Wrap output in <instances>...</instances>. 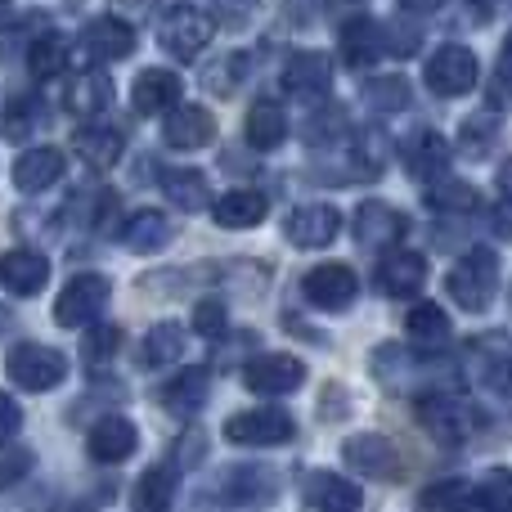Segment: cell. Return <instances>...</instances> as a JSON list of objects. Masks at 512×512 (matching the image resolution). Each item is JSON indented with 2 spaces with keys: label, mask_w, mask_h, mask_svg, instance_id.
I'll use <instances>...</instances> for the list:
<instances>
[{
  "label": "cell",
  "mask_w": 512,
  "mask_h": 512,
  "mask_svg": "<svg viewBox=\"0 0 512 512\" xmlns=\"http://www.w3.org/2000/svg\"><path fill=\"white\" fill-rule=\"evenodd\" d=\"M180 351H185V328L167 319V324H158L149 337H144L140 360L149 364V369H162L167 360H180Z\"/></svg>",
  "instance_id": "obj_34"
},
{
  "label": "cell",
  "mask_w": 512,
  "mask_h": 512,
  "mask_svg": "<svg viewBox=\"0 0 512 512\" xmlns=\"http://www.w3.org/2000/svg\"><path fill=\"white\" fill-rule=\"evenodd\" d=\"M135 445H140V432H135V423H131V418H122V414L99 418V423L90 427V436H86V450H90V459H95V463L131 459Z\"/></svg>",
  "instance_id": "obj_11"
},
{
  "label": "cell",
  "mask_w": 512,
  "mask_h": 512,
  "mask_svg": "<svg viewBox=\"0 0 512 512\" xmlns=\"http://www.w3.org/2000/svg\"><path fill=\"white\" fill-rule=\"evenodd\" d=\"M248 77V54H225L221 59V68H212L207 72V81H212V90H221V95H230L234 90V81H243Z\"/></svg>",
  "instance_id": "obj_42"
},
{
  "label": "cell",
  "mask_w": 512,
  "mask_h": 512,
  "mask_svg": "<svg viewBox=\"0 0 512 512\" xmlns=\"http://www.w3.org/2000/svg\"><path fill=\"white\" fill-rule=\"evenodd\" d=\"M342 459L364 477H400V454L382 436H351L342 445Z\"/></svg>",
  "instance_id": "obj_15"
},
{
  "label": "cell",
  "mask_w": 512,
  "mask_h": 512,
  "mask_svg": "<svg viewBox=\"0 0 512 512\" xmlns=\"http://www.w3.org/2000/svg\"><path fill=\"white\" fill-rule=\"evenodd\" d=\"M9 131L5 135H27L36 126V104L32 99H14V108H9Z\"/></svg>",
  "instance_id": "obj_44"
},
{
  "label": "cell",
  "mask_w": 512,
  "mask_h": 512,
  "mask_svg": "<svg viewBox=\"0 0 512 512\" xmlns=\"http://www.w3.org/2000/svg\"><path fill=\"white\" fill-rule=\"evenodd\" d=\"M108 104H113V81H108V72L86 68L68 81V95H63V108H68V113L95 117V113H104Z\"/></svg>",
  "instance_id": "obj_21"
},
{
  "label": "cell",
  "mask_w": 512,
  "mask_h": 512,
  "mask_svg": "<svg viewBox=\"0 0 512 512\" xmlns=\"http://www.w3.org/2000/svg\"><path fill=\"white\" fill-rule=\"evenodd\" d=\"M490 382H495L499 391H508V396H512V360H499L495 369H490Z\"/></svg>",
  "instance_id": "obj_48"
},
{
  "label": "cell",
  "mask_w": 512,
  "mask_h": 512,
  "mask_svg": "<svg viewBox=\"0 0 512 512\" xmlns=\"http://www.w3.org/2000/svg\"><path fill=\"white\" fill-rule=\"evenodd\" d=\"M301 382H306V364L283 351L256 355V360H248V369H243V387L256 391V396H288Z\"/></svg>",
  "instance_id": "obj_7"
},
{
  "label": "cell",
  "mask_w": 512,
  "mask_h": 512,
  "mask_svg": "<svg viewBox=\"0 0 512 512\" xmlns=\"http://www.w3.org/2000/svg\"><path fill=\"white\" fill-rule=\"evenodd\" d=\"M301 292L319 310H346L355 301V292H360V279H355V270L346 261H328V265H315L301 279Z\"/></svg>",
  "instance_id": "obj_8"
},
{
  "label": "cell",
  "mask_w": 512,
  "mask_h": 512,
  "mask_svg": "<svg viewBox=\"0 0 512 512\" xmlns=\"http://www.w3.org/2000/svg\"><path fill=\"white\" fill-rule=\"evenodd\" d=\"M283 90H288V95H301V99L328 95V90H333V59L319 50L292 54L288 68H283Z\"/></svg>",
  "instance_id": "obj_13"
},
{
  "label": "cell",
  "mask_w": 512,
  "mask_h": 512,
  "mask_svg": "<svg viewBox=\"0 0 512 512\" xmlns=\"http://www.w3.org/2000/svg\"><path fill=\"white\" fill-rule=\"evenodd\" d=\"M418 423H423L436 441H459V436H463L459 409H454L450 396H423V400H418Z\"/></svg>",
  "instance_id": "obj_32"
},
{
  "label": "cell",
  "mask_w": 512,
  "mask_h": 512,
  "mask_svg": "<svg viewBox=\"0 0 512 512\" xmlns=\"http://www.w3.org/2000/svg\"><path fill=\"white\" fill-rule=\"evenodd\" d=\"M212 212H216V225H225V230H252V225L265 221L270 203L261 194H252V189H234L221 203H212Z\"/></svg>",
  "instance_id": "obj_26"
},
{
  "label": "cell",
  "mask_w": 512,
  "mask_h": 512,
  "mask_svg": "<svg viewBox=\"0 0 512 512\" xmlns=\"http://www.w3.org/2000/svg\"><path fill=\"white\" fill-rule=\"evenodd\" d=\"M72 149H77L90 167H117L126 140H122V131H113V126H81L77 140H72Z\"/></svg>",
  "instance_id": "obj_29"
},
{
  "label": "cell",
  "mask_w": 512,
  "mask_h": 512,
  "mask_svg": "<svg viewBox=\"0 0 512 512\" xmlns=\"http://www.w3.org/2000/svg\"><path fill=\"white\" fill-rule=\"evenodd\" d=\"M230 328V315H225L221 301H198L194 306V333L198 337H225Z\"/></svg>",
  "instance_id": "obj_41"
},
{
  "label": "cell",
  "mask_w": 512,
  "mask_h": 512,
  "mask_svg": "<svg viewBox=\"0 0 512 512\" xmlns=\"http://www.w3.org/2000/svg\"><path fill=\"white\" fill-rule=\"evenodd\" d=\"M63 54H68V45H63V36H54V32H45L41 41L27 50V68L36 72V77H59L63 72Z\"/></svg>",
  "instance_id": "obj_38"
},
{
  "label": "cell",
  "mask_w": 512,
  "mask_h": 512,
  "mask_svg": "<svg viewBox=\"0 0 512 512\" xmlns=\"http://www.w3.org/2000/svg\"><path fill=\"white\" fill-rule=\"evenodd\" d=\"M450 297L459 301V310H486L499 292V256L490 248H472L468 256H459L450 270Z\"/></svg>",
  "instance_id": "obj_1"
},
{
  "label": "cell",
  "mask_w": 512,
  "mask_h": 512,
  "mask_svg": "<svg viewBox=\"0 0 512 512\" xmlns=\"http://www.w3.org/2000/svg\"><path fill=\"white\" fill-rule=\"evenodd\" d=\"M283 234H288L292 248H328V243L342 234V212L328 203H306L288 216Z\"/></svg>",
  "instance_id": "obj_10"
},
{
  "label": "cell",
  "mask_w": 512,
  "mask_h": 512,
  "mask_svg": "<svg viewBox=\"0 0 512 512\" xmlns=\"http://www.w3.org/2000/svg\"><path fill=\"white\" fill-rule=\"evenodd\" d=\"M131 104H135V113H144V117L167 113V108L180 104V77L167 68H144L131 86Z\"/></svg>",
  "instance_id": "obj_16"
},
{
  "label": "cell",
  "mask_w": 512,
  "mask_h": 512,
  "mask_svg": "<svg viewBox=\"0 0 512 512\" xmlns=\"http://www.w3.org/2000/svg\"><path fill=\"white\" fill-rule=\"evenodd\" d=\"M167 234H171V230H167V216L153 212V207H149V212H135L131 221L122 225V243H126L131 252H140V256L158 252L162 243H167Z\"/></svg>",
  "instance_id": "obj_31"
},
{
  "label": "cell",
  "mask_w": 512,
  "mask_h": 512,
  "mask_svg": "<svg viewBox=\"0 0 512 512\" xmlns=\"http://www.w3.org/2000/svg\"><path fill=\"white\" fill-rule=\"evenodd\" d=\"M477 77H481V68H477V54H472L468 45H441V50L427 59V68H423L427 90L441 95V99L468 95V90L477 86Z\"/></svg>",
  "instance_id": "obj_3"
},
{
  "label": "cell",
  "mask_w": 512,
  "mask_h": 512,
  "mask_svg": "<svg viewBox=\"0 0 512 512\" xmlns=\"http://www.w3.org/2000/svg\"><path fill=\"white\" fill-rule=\"evenodd\" d=\"M108 301V279L104 274H77V279L63 283L59 301H54V324L59 328H81L104 310Z\"/></svg>",
  "instance_id": "obj_6"
},
{
  "label": "cell",
  "mask_w": 512,
  "mask_h": 512,
  "mask_svg": "<svg viewBox=\"0 0 512 512\" xmlns=\"http://www.w3.org/2000/svg\"><path fill=\"white\" fill-rule=\"evenodd\" d=\"M0 283H5V292H14V297H36V292L50 283V261L32 248H14L0 261Z\"/></svg>",
  "instance_id": "obj_14"
},
{
  "label": "cell",
  "mask_w": 512,
  "mask_h": 512,
  "mask_svg": "<svg viewBox=\"0 0 512 512\" xmlns=\"http://www.w3.org/2000/svg\"><path fill=\"white\" fill-rule=\"evenodd\" d=\"M162 194L180 207V212H203L212 203V189H207V176L194 167H176L162 176Z\"/></svg>",
  "instance_id": "obj_28"
},
{
  "label": "cell",
  "mask_w": 512,
  "mask_h": 512,
  "mask_svg": "<svg viewBox=\"0 0 512 512\" xmlns=\"http://www.w3.org/2000/svg\"><path fill=\"white\" fill-rule=\"evenodd\" d=\"M171 499H176V472L167 463H158V468H149L135 481L131 504L135 512H171Z\"/></svg>",
  "instance_id": "obj_30"
},
{
  "label": "cell",
  "mask_w": 512,
  "mask_h": 512,
  "mask_svg": "<svg viewBox=\"0 0 512 512\" xmlns=\"http://www.w3.org/2000/svg\"><path fill=\"white\" fill-rule=\"evenodd\" d=\"M18 427H23V414H18V405L5 396V391H0V445H5Z\"/></svg>",
  "instance_id": "obj_45"
},
{
  "label": "cell",
  "mask_w": 512,
  "mask_h": 512,
  "mask_svg": "<svg viewBox=\"0 0 512 512\" xmlns=\"http://www.w3.org/2000/svg\"><path fill=\"white\" fill-rule=\"evenodd\" d=\"M243 135H248L252 149L270 153V149H279V144L288 140V117H283V108L274 104V99H261V104H252V108H248Z\"/></svg>",
  "instance_id": "obj_23"
},
{
  "label": "cell",
  "mask_w": 512,
  "mask_h": 512,
  "mask_svg": "<svg viewBox=\"0 0 512 512\" xmlns=\"http://www.w3.org/2000/svg\"><path fill=\"white\" fill-rule=\"evenodd\" d=\"M337 45H342V59L351 63V68H369V63L382 54V45H387V32H382L373 18L355 14V18H346V23H342Z\"/></svg>",
  "instance_id": "obj_18"
},
{
  "label": "cell",
  "mask_w": 512,
  "mask_h": 512,
  "mask_svg": "<svg viewBox=\"0 0 512 512\" xmlns=\"http://www.w3.org/2000/svg\"><path fill=\"white\" fill-rule=\"evenodd\" d=\"M364 99H369V108H378V113H400V108H409V81L405 77H373L369 86H364Z\"/></svg>",
  "instance_id": "obj_36"
},
{
  "label": "cell",
  "mask_w": 512,
  "mask_h": 512,
  "mask_svg": "<svg viewBox=\"0 0 512 512\" xmlns=\"http://www.w3.org/2000/svg\"><path fill=\"white\" fill-rule=\"evenodd\" d=\"M450 158H454V149H450V140H445L441 131H414L405 140V167H409V176L414 180H441L445 176V167H450Z\"/></svg>",
  "instance_id": "obj_12"
},
{
  "label": "cell",
  "mask_w": 512,
  "mask_h": 512,
  "mask_svg": "<svg viewBox=\"0 0 512 512\" xmlns=\"http://www.w3.org/2000/svg\"><path fill=\"white\" fill-rule=\"evenodd\" d=\"M27 468H32V454L27 450H5L0 454V490H9L14 481H23Z\"/></svg>",
  "instance_id": "obj_43"
},
{
  "label": "cell",
  "mask_w": 512,
  "mask_h": 512,
  "mask_svg": "<svg viewBox=\"0 0 512 512\" xmlns=\"http://www.w3.org/2000/svg\"><path fill=\"white\" fill-rule=\"evenodd\" d=\"M216 9H221V18H230V23H243V18H252L256 0H212Z\"/></svg>",
  "instance_id": "obj_46"
},
{
  "label": "cell",
  "mask_w": 512,
  "mask_h": 512,
  "mask_svg": "<svg viewBox=\"0 0 512 512\" xmlns=\"http://www.w3.org/2000/svg\"><path fill=\"white\" fill-rule=\"evenodd\" d=\"M400 5H405V9H427L432 0H400Z\"/></svg>",
  "instance_id": "obj_50"
},
{
  "label": "cell",
  "mask_w": 512,
  "mask_h": 512,
  "mask_svg": "<svg viewBox=\"0 0 512 512\" xmlns=\"http://www.w3.org/2000/svg\"><path fill=\"white\" fill-rule=\"evenodd\" d=\"M427 203H432L436 212H472V207H477V189L463 185V180H432Z\"/></svg>",
  "instance_id": "obj_37"
},
{
  "label": "cell",
  "mask_w": 512,
  "mask_h": 512,
  "mask_svg": "<svg viewBox=\"0 0 512 512\" xmlns=\"http://www.w3.org/2000/svg\"><path fill=\"white\" fill-rule=\"evenodd\" d=\"M405 328H409L418 351H441V346L450 342V315H445L436 301H418V306L405 315Z\"/></svg>",
  "instance_id": "obj_25"
},
{
  "label": "cell",
  "mask_w": 512,
  "mask_h": 512,
  "mask_svg": "<svg viewBox=\"0 0 512 512\" xmlns=\"http://www.w3.org/2000/svg\"><path fill=\"white\" fill-rule=\"evenodd\" d=\"M117 346H122V328H113V324H99L95 333L86 337V364H108L117 355Z\"/></svg>",
  "instance_id": "obj_40"
},
{
  "label": "cell",
  "mask_w": 512,
  "mask_h": 512,
  "mask_svg": "<svg viewBox=\"0 0 512 512\" xmlns=\"http://www.w3.org/2000/svg\"><path fill=\"white\" fill-rule=\"evenodd\" d=\"M292 414L283 409H243V414L225 418V441L230 445H248V450H261V445H283L292 441Z\"/></svg>",
  "instance_id": "obj_5"
},
{
  "label": "cell",
  "mask_w": 512,
  "mask_h": 512,
  "mask_svg": "<svg viewBox=\"0 0 512 512\" xmlns=\"http://www.w3.org/2000/svg\"><path fill=\"white\" fill-rule=\"evenodd\" d=\"M162 140L180 153L207 149V144L216 140V117L207 113L203 104H176L162 113Z\"/></svg>",
  "instance_id": "obj_9"
},
{
  "label": "cell",
  "mask_w": 512,
  "mask_h": 512,
  "mask_svg": "<svg viewBox=\"0 0 512 512\" xmlns=\"http://www.w3.org/2000/svg\"><path fill=\"white\" fill-rule=\"evenodd\" d=\"M207 400V373L203 369H185L180 378H171L167 387H162V405H167V414L176 418H194L198 409H203Z\"/></svg>",
  "instance_id": "obj_27"
},
{
  "label": "cell",
  "mask_w": 512,
  "mask_h": 512,
  "mask_svg": "<svg viewBox=\"0 0 512 512\" xmlns=\"http://www.w3.org/2000/svg\"><path fill=\"white\" fill-rule=\"evenodd\" d=\"M216 36V23L194 5H176L171 14H162V27H158V45L176 59H198V54L212 45Z\"/></svg>",
  "instance_id": "obj_4"
},
{
  "label": "cell",
  "mask_w": 512,
  "mask_h": 512,
  "mask_svg": "<svg viewBox=\"0 0 512 512\" xmlns=\"http://www.w3.org/2000/svg\"><path fill=\"white\" fill-rule=\"evenodd\" d=\"M472 504V486L459 477L436 481V486L418 490V512H463Z\"/></svg>",
  "instance_id": "obj_33"
},
{
  "label": "cell",
  "mask_w": 512,
  "mask_h": 512,
  "mask_svg": "<svg viewBox=\"0 0 512 512\" xmlns=\"http://www.w3.org/2000/svg\"><path fill=\"white\" fill-rule=\"evenodd\" d=\"M495 185H499V194H504V198H508V203H512V158L504 162V167H499V176H495Z\"/></svg>",
  "instance_id": "obj_49"
},
{
  "label": "cell",
  "mask_w": 512,
  "mask_h": 512,
  "mask_svg": "<svg viewBox=\"0 0 512 512\" xmlns=\"http://www.w3.org/2000/svg\"><path fill=\"white\" fill-rule=\"evenodd\" d=\"M495 90H499V99H512V41L504 45V59H499V72H495Z\"/></svg>",
  "instance_id": "obj_47"
},
{
  "label": "cell",
  "mask_w": 512,
  "mask_h": 512,
  "mask_svg": "<svg viewBox=\"0 0 512 512\" xmlns=\"http://www.w3.org/2000/svg\"><path fill=\"white\" fill-rule=\"evenodd\" d=\"M472 499L486 512H512V468H490L481 486L472 490Z\"/></svg>",
  "instance_id": "obj_35"
},
{
  "label": "cell",
  "mask_w": 512,
  "mask_h": 512,
  "mask_svg": "<svg viewBox=\"0 0 512 512\" xmlns=\"http://www.w3.org/2000/svg\"><path fill=\"white\" fill-rule=\"evenodd\" d=\"M81 45H86L95 59H126V54L135 50V27L122 23V18H113V14H99L86 23Z\"/></svg>",
  "instance_id": "obj_17"
},
{
  "label": "cell",
  "mask_w": 512,
  "mask_h": 512,
  "mask_svg": "<svg viewBox=\"0 0 512 512\" xmlns=\"http://www.w3.org/2000/svg\"><path fill=\"white\" fill-rule=\"evenodd\" d=\"M5 373H9V382L23 391H50L68 378V360L41 342H18L14 351L5 355Z\"/></svg>",
  "instance_id": "obj_2"
},
{
  "label": "cell",
  "mask_w": 512,
  "mask_h": 512,
  "mask_svg": "<svg viewBox=\"0 0 512 512\" xmlns=\"http://www.w3.org/2000/svg\"><path fill=\"white\" fill-rule=\"evenodd\" d=\"M495 131H499V122L490 113H477V117H468L463 122V131H459V144L468 153H486L490 144H495Z\"/></svg>",
  "instance_id": "obj_39"
},
{
  "label": "cell",
  "mask_w": 512,
  "mask_h": 512,
  "mask_svg": "<svg viewBox=\"0 0 512 512\" xmlns=\"http://www.w3.org/2000/svg\"><path fill=\"white\" fill-rule=\"evenodd\" d=\"M63 176V153L59 149H27L14 162V185L23 194H41Z\"/></svg>",
  "instance_id": "obj_22"
},
{
  "label": "cell",
  "mask_w": 512,
  "mask_h": 512,
  "mask_svg": "<svg viewBox=\"0 0 512 512\" xmlns=\"http://www.w3.org/2000/svg\"><path fill=\"white\" fill-rule=\"evenodd\" d=\"M9 14V0H0V18H5Z\"/></svg>",
  "instance_id": "obj_51"
},
{
  "label": "cell",
  "mask_w": 512,
  "mask_h": 512,
  "mask_svg": "<svg viewBox=\"0 0 512 512\" xmlns=\"http://www.w3.org/2000/svg\"><path fill=\"white\" fill-rule=\"evenodd\" d=\"M405 216L396 212V207H387V203H360V212H355V239L360 243H391V239H400L405 234Z\"/></svg>",
  "instance_id": "obj_24"
},
{
  "label": "cell",
  "mask_w": 512,
  "mask_h": 512,
  "mask_svg": "<svg viewBox=\"0 0 512 512\" xmlns=\"http://www.w3.org/2000/svg\"><path fill=\"white\" fill-rule=\"evenodd\" d=\"M306 504L315 512H360L364 495L337 472H310L306 477Z\"/></svg>",
  "instance_id": "obj_20"
},
{
  "label": "cell",
  "mask_w": 512,
  "mask_h": 512,
  "mask_svg": "<svg viewBox=\"0 0 512 512\" xmlns=\"http://www.w3.org/2000/svg\"><path fill=\"white\" fill-rule=\"evenodd\" d=\"M427 283V261L418 252H391L378 265V288L387 297H414Z\"/></svg>",
  "instance_id": "obj_19"
}]
</instances>
